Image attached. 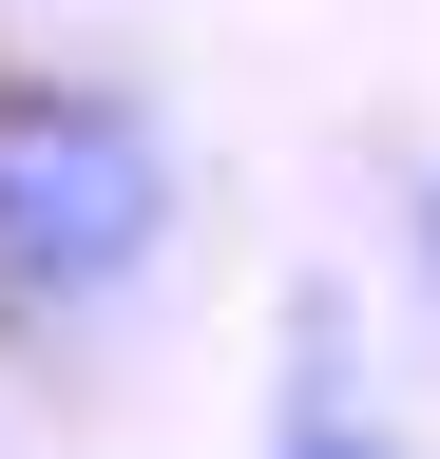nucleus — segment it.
Wrapping results in <instances>:
<instances>
[{
	"label": "nucleus",
	"mask_w": 440,
	"mask_h": 459,
	"mask_svg": "<svg viewBox=\"0 0 440 459\" xmlns=\"http://www.w3.org/2000/svg\"><path fill=\"white\" fill-rule=\"evenodd\" d=\"M421 268H440V172H421Z\"/></svg>",
	"instance_id": "nucleus-3"
},
{
	"label": "nucleus",
	"mask_w": 440,
	"mask_h": 459,
	"mask_svg": "<svg viewBox=\"0 0 440 459\" xmlns=\"http://www.w3.org/2000/svg\"><path fill=\"white\" fill-rule=\"evenodd\" d=\"M173 249V134L116 77H0V325H96Z\"/></svg>",
	"instance_id": "nucleus-1"
},
{
	"label": "nucleus",
	"mask_w": 440,
	"mask_h": 459,
	"mask_svg": "<svg viewBox=\"0 0 440 459\" xmlns=\"http://www.w3.org/2000/svg\"><path fill=\"white\" fill-rule=\"evenodd\" d=\"M268 459H402V440H364V421H288Z\"/></svg>",
	"instance_id": "nucleus-2"
}]
</instances>
